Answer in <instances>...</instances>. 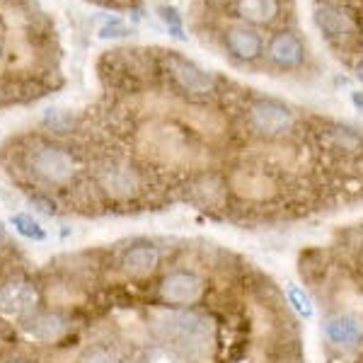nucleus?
Returning <instances> with one entry per match:
<instances>
[{"mask_svg":"<svg viewBox=\"0 0 363 363\" xmlns=\"http://www.w3.org/2000/svg\"><path fill=\"white\" fill-rule=\"evenodd\" d=\"M325 335L339 347H359L363 342V322L356 315H339V318L327 320Z\"/></svg>","mask_w":363,"mask_h":363,"instance_id":"obj_9","label":"nucleus"},{"mask_svg":"<svg viewBox=\"0 0 363 363\" xmlns=\"http://www.w3.org/2000/svg\"><path fill=\"white\" fill-rule=\"evenodd\" d=\"M354 104L359 109H363V95H361V92H356V95H354Z\"/></svg>","mask_w":363,"mask_h":363,"instance_id":"obj_22","label":"nucleus"},{"mask_svg":"<svg viewBox=\"0 0 363 363\" xmlns=\"http://www.w3.org/2000/svg\"><path fill=\"white\" fill-rule=\"evenodd\" d=\"M303 44L301 39L296 37V34L291 32H281L277 37L272 39V44H269V58H272L277 66L281 68H296L301 66L303 61Z\"/></svg>","mask_w":363,"mask_h":363,"instance_id":"obj_11","label":"nucleus"},{"mask_svg":"<svg viewBox=\"0 0 363 363\" xmlns=\"http://www.w3.org/2000/svg\"><path fill=\"white\" fill-rule=\"evenodd\" d=\"M0 54H3V49H0Z\"/></svg>","mask_w":363,"mask_h":363,"instance_id":"obj_25","label":"nucleus"},{"mask_svg":"<svg viewBox=\"0 0 363 363\" xmlns=\"http://www.w3.org/2000/svg\"><path fill=\"white\" fill-rule=\"evenodd\" d=\"M225 46L240 61H255L262 54V39L250 27H233L225 34Z\"/></svg>","mask_w":363,"mask_h":363,"instance_id":"obj_13","label":"nucleus"},{"mask_svg":"<svg viewBox=\"0 0 363 363\" xmlns=\"http://www.w3.org/2000/svg\"><path fill=\"white\" fill-rule=\"evenodd\" d=\"M160 264V252L153 245H136L121 257V267L128 277H148Z\"/></svg>","mask_w":363,"mask_h":363,"instance_id":"obj_12","label":"nucleus"},{"mask_svg":"<svg viewBox=\"0 0 363 363\" xmlns=\"http://www.w3.org/2000/svg\"><path fill=\"white\" fill-rule=\"evenodd\" d=\"M315 22L330 39H344L356 32V20L347 8L335 3H320L315 8Z\"/></svg>","mask_w":363,"mask_h":363,"instance_id":"obj_7","label":"nucleus"},{"mask_svg":"<svg viewBox=\"0 0 363 363\" xmlns=\"http://www.w3.org/2000/svg\"><path fill=\"white\" fill-rule=\"evenodd\" d=\"M68 327V320L58 313H37L25 320V332L37 342H58L66 337Z\"/></svg>","mask_w":363,"mask_h":363,"instance_id":"obj_8","label":"nucleus"},{"mask_svg":"<svg viewBox=\"0 0 363 363\" xmlns=\"http://www.w3.org/2000/svg\"><path fill=\"white\" fill-rule=\"evenodd\" d=\"M80 363H119V356L107 347H90L83 354Z\"/></svg>","mask_w":363,"mask_h":363,"instance_id":"obj_18","label":"nucleus"},{"mask_svg":"<svg viewBox=\"0 0 363 363\" xmlns=\"http://www.w3.org/2000/svg\"><path fill=\"white\" fill-rule=\"evenodd\" d=\"M203 281L196 274L189 272H174L162 279L160 284V298L169 306H194L203 296Z\"/></svg>","mask_w":363,"mask_h":363,"instance_id":"obj_5","label":"nucleus"},{"mask_svg":"<svg viewBox=\"0 0 363 363\" xmlns=\"http://www.w3.org/2000/svg\"><path fill=\"white\" fill-rule=\"evenodd\" d=\"M32 169L49 184H66L73 177V157L61 148L44 145L32 155Z\"/></svg>","mask_w":363,"mask_h":363,"instance_id":"obj_4","label":"nucleus"},{"mask_svg":"<svg viewBox=\"0 0 363 363\" xmlns=\"http://www.w3.org/2000/svg\"><path fill=\"white\" fill-rule=\"evenodd\" d=\"M99 184L107 194H112L116 199H126L131 194H136L138 189V177L133 169L121 167V165H109L107 169L99 172Z\"/></svg>","mask_w":363,"mask_h":363,"instance_id":"obj_10","label":"nucleus"},{"mask_svg":"<svg viewBox=\"0 0 363 363\" xmlns=\"http://www.w3.org/2000/svg\"><path fill=\"white\" fill-rule=\"evenodd\" d=\"M162 335L174 339L179 347L186 349H201L208 339V327L206 320H201L199 315L189 313H172L165 318V327H162Z\"/></svg>","mask_w":363,"mask_h":363,"instance_id":"obj_3","label":"nucleus"},{"mask_svg":"<svg viewBox=\"0 0 363 363\" xmlns=\"http://www.w3.org/2000/svg\"><path fill=\"white\" fill-rule=\"evenodd\" d=\"M70 124H73V116L68 112H63V109H49V112H46V126H51L54 131L66 133Z\"/></svg>","mask_w":363,"mask_h":363,"instance_id":"obj_19","label":"nucleus"},{"mask_svg":"<svg viewBox=\"0 0 363 363\" xmlns=\"http://www.w3.org/2000/svg\"><path fill=\"white\" fill-rule=\"evenodd\" d=\"M0 240H5V230H3V228H0Z\"/></svg>","mask_w":363,"mask_h":363,"instance_id":"obj_24","label":"nucleus"},{"mask_svg":"<svg viewBox=\"0 0 363 363\" xmlns=\"http://www.w3.org/2000/svg\"><path fill=\"white\" fill-rule=\"evenodd\" d=\"M327 148L337 150V153H359L363 150V138L351 128H330V131L322 136Z\"/></svg>","mask_w":363,"mask_h":363,"instance_id":"obj_15","label":"nucleus"},{"mask_svg":"<svg viewBox=\"0 0 363 363\" xmlns=\"http://www.w3.org/2000/svg\"><path fill=\"white\" fill-rule=\"evenodd\" d=\"M10 223H13L15 230L27 240H44L46 238V230L29 213H13Z\"/></svg>","mask_w":363,"mask_h":363,"instance_id":"obj_16","label":"nucleus"},{"mask_svg":"<svg viewBox=\"0 0 363 363\" xmlns=\"http://www.w3.org/2000/svg\"><path fill=\"white\" fill-rule=\"evenodd\" d=\"M250 121L255 126L257 133L267 138H279L286 131L294 128V112L284 104L274 102V99H262V102L252 104L250 109Z\"/></svg>","mask_w":363,"mask_h":363,"instance_id":"obj_1","label":"nucleus"},{"mask_svg":"<svg viewBox=\"0 0 363 363\" xmlns=\"http://www.w3.org/2000/svg\"><path fill=\"white\" fill-rule=\"evenodd\" d=\"M128 34H131V29H128L121 20H112V22H107V25L99 29V37H102V39H109V37L121 39V37H128Z\"/></svg>","mask_w":363,"mask_h":363,"instance_id":"obj_20","label":"nucleus"},{"mask_svg":"<svg viewBox=\"0 0 363 363\" xmlns=\"http://www.w3.org/2000/svg\"><path fill=\"white\" fill-rule=\"evenodd\" d=\"M39 303V294L27 281H10L0 286V315L5 318H29Z\"/></svg>","mask_w":363,"mask_h":363,"instance_id":"obj_6","label":"nucleus"},{"mask_svg":"<svg viewBox=\"0 0 363 363\" xmlns=\"http://www.w3.org/2000/svg\"><path fill=\"white\" fill-rule=\"evenodd\" d=\"M167 73L172 75V80L177 83L182 90L189 92V95H211L213 92V78L206 73V70H201L196 66V63L186 61V58H182L179 54H174V51H169L167 58Z\"/></svg>","mask_w":363,"mask_h":363,"instance_id":"obj_2","label":"nucleus"},{"mask_svg":"<svg viewBox=\"0 0 363 363\" xmlns=\"http://www.w3.org/2000/svg\"><path fill=\"white\" fill-rule=\"evenodd\" d=\"M289 301H291V306L296 308L298 315H303V318H310V315H313V301H310L306 296V291L298 289L296 284H289Z\"/></svg>","mask_w":363,"mask_h":363,"instance_id":"obj_17","label":"nucleus"},{"mask_svg":"<svg viewBox=\"0 0 363 363\" xmlns=\"http://www.w3.org/2000/svg\"><path fill=\"white\" fill-rule=\"evenodd\" d=\"M238 13L252 25H269L279 15V0H238Z\"/></svg>","mask_w":363,"mask_h":363,"instance_id":"obj_14","label":"nucleus"},{"mask_svg":"<svg viewBox=\"0 0 363 363\" xmlns=\"http://www.w3.org/2000/svg\"><path fill=\"white\" fill-rule=\"evenodd\" d=\"M160 15H162V20L167 22V27H172V34L177 39H184V34H182V25H179V17L177 13H174L172 8H162L160 10Z\"/></svg>","mask_w":363,"mask_h":363,"instance_id":"obj_21","label":"nucleus"},{"mask_svg":"<svg viewBox=\"0 0 363 363\" xmlns=\"http://www.w3.org/2000/svg\"><path fill=\"white\" fill-rule=\"evenodd\" d=\"M356 75H359V80L363 83V58H361L359 63H356Z\"/></svg>","mask_w":363,"mask_h":363,"instance_id":"obj_23","label":"nucleus"}]
</instances>
